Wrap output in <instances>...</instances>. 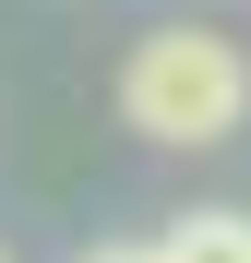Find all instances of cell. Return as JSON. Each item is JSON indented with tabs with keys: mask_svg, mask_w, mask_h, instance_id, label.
<instances>
[{
	"mask_svg": "<svg viewBox=\"0 0 251 263\" xmlns=\"http://www.w3.org/2000/svg\"><path fill=\"white\" fill-rule=\"evenodd\" d=\"M120 120L144 132V144H180V156H203V144H239L251 132V48L227 24H144L132 36V60H120Z\"/></svg>",
	"mask_w": 251,
	"mask_h": 263,
	"instance_id": "obj_1",
	"label": "cell"
},
{
	"mask_svg": "<svg viewBox=\"0 0 251 263\" xmlns=\"http://www.w3.org/2000/svg\"><path fill=\"white\" fill-rule=\"evenodd\" d=\"M156 263H251V215L239 203H203L180 228H156Z\"/></svg>",
	"mask_w": 251,
	"mask_h": 263,
	"instance_id": "obj_2",
	"label": "cell"
},
{
	"mask_svg": "<svg viewBox=\"0 0 251 263\" xmlns=\"http://www.w3.org/2000/svg\"><path fill=\"white\" fill-rule=\"evenodd\" d=\"M84 263H156V239H96Z\"/></svg>",
	"mask_w": 251,
	"mask_h": 263,
	"instance_id": "obj_3",
	"label": "cell"
}]
</instances>
